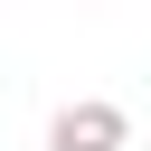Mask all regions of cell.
I'll return each mask as SVG.
<instances>
[{"label":"cell","instance_id":"1","mask_svg":"<svg viewBox=\"0 0 151 151\" xmlns=\"http://www.w3.org/2000/svg\"><path fill=\"white\" fill-rule=\"evenodd\" d=\"M123 142H132V113L104 104V94L57 104V123H47V151H123Z\"/></svg>","mask_w":151,"mask_h":151}]
</instances>
